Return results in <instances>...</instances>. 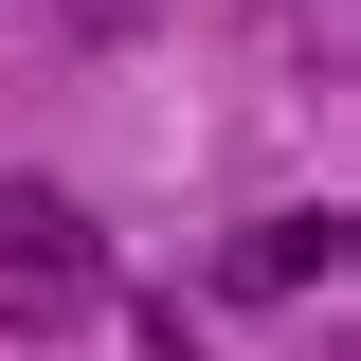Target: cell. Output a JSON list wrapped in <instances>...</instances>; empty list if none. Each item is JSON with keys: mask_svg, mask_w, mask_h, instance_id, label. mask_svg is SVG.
I'll list each match as a JSON object with an SVG mask.
<instances>
[{"mask_svg": "<svg viewBox=\"0 0 361 361\" xmlns=\"http://www.w3.org/2000/svg\"><path fill=\"white\" fill-rule=\"evenodd\" d=\"M73 307H109V235H90V199L0 180V325H73Z\"/></svg>", "mask_w": 361, "mask_h": 361, "instance_id": "cell-1", "label": "cell"}, {"mask_svg": "<svg viewBox=\"0 0 361 361\" xmlns=\"http://www.w3.org/2000/svg\"><path fill=\"white\" fill-rule=\"evenodd\" d=\"M325 271H343V217L307 199V217H253V235H235L217 289H235V307H271V289H325Z\"/></svg>", "mask_w": 361, "mask_h": 361, "instance_id": "cell-2", "label": "cell"}]
</instances>
